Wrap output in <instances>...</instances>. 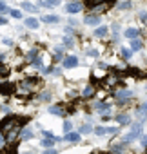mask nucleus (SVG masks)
Segmentation results:
<instances>
[{"label":"nucleus","instance_id":"obj_2","mask_svg":"<svg viewBox=\"0 0 147 154\" xmlns=\"http://www.w3.org/2000/svg\"><path fill=\"white\" fill-rule=\"evenodd\" d=\"M140 131H142V123H133V127H131V132H127V134L123 136V141H125V143H129V141H134L136 138L140 136Z\"/></svg>","mask_w":147,"mask_h":154},{"label":"nucleus","instance_id":"obj_28","mask_svg":"<svg viewBox=\"0 0 147 154\" xmlns=\"http://www.w3.org/2000/svg\"><path fill=\"white\" fill-rule=\"evenodd\" d=\"M64 45H66V47H73V45H75V40L69 38V36H67V38H64Z\"/></svg>","mask_w":147,"mask_h":154},{"label":"nucleus","instance_id":"obj_31","mask_svg":"<svg viewBox=\"0 0 147 154\" xmlns=\"http://www.w3.org/2000/svg\"><path fill=\"white\" fill-rule=\"evenodd\" d=\"M122 145H123V143H118V145L114 143V145L111 147V150H116V152H122V150H125V147H122Z\"/></svg>","mask_w":147,"mask_h":154},{"label":"nucleus","instance_id":"obj_24","mask_svg":"<svg viewBox=\"0 0 147 154\" xmlns=\"http://www.w3.org/2000/svg\"><path fill=\"white\" fill-rule=\"evenodd\" d=\"M86 53H87V56H93V58H98L100 56V53L96 49H86Z\"/></svg>","mask_w":147,"mask_h":154},{"label":"nucleus","instance_id":"obj_21","mask_svg":"<svg viewBox=\"0 0 147 154\" xmlns=\"http://www.w3.org/2000/svg\"><path fill=\"white\" fill-rule=\"evenodd\" d=\"M122 56H123L125 60H131V58H133V51H131V49H122Z\"/></svg>","mask_w":147,"mask_h":154},{"label":"nucleus","instance_id":"obj_34","mask_svg":"<svg viewBox=\"0 0 147 154\" xmlns=\"http://www.w3.org/2000/svg\"><path fill=\"white\" fill-rule=\"evenodd\" d=\"M140 20H142V22L147 26V13H145V11H142V13H140Z\"/></svg>","mask_w":147,"mask_h":154},{"label":"nucleus","instance_id":"obj_33","mask_svg":"<svg viewBox=\"0 0 147 154\" xmlns=\"http://www.w3.org/2000/svg\"><path fill=\"white\" fill-rule=\"evenodd\" d=\"M9 11H11V9H9L4 2H0V13H9Z\"/></svg>","mask_w":147,"mask_h":154},{"label":"nucleus","instance_id":"obj_4","mask_svg":"<svg viewBox=\"0 0 147 154\" xmlns=\"http://www.w3.org/2000/svg\"><path fill=\"white\" fill-rule=\"evenodd\" d=\"M114 132H118V129H116V127H103V125H100V127H96V129H94V134H96V136L114 134Z\"/></svg>","mask_w":147,"mask_h":154},{"label":"nucleus","instance_id":"obj_22","mask_svg":"<svg viewBox=\"0 0 147 154\" xmlns=\"http://www.w3.org/2000/svg\"><path fill=\"white\" fill-rule=\"evenodd\" d=\"M82 94L86 96V98H89V96H93V94H94V89L89 85V87H86V89H83V92H82Z\"/></svg>","mask_w":147,"mask_h":154},{"label":"nucleus","instance_id":"obj_32","mask_svg":"<svg viewBox=\"0 0 147 154\" xmlns=\"http://www.w3.org/2000/svg\"><path fill=\"white\" fill-rule=\"evenodd\" d=\"M24 138H26V140H31V138H33V131L26 129V131H24Z\"/></svg>","mask_w":147,"mask_h":154},{"label":"nucleus","instance_id":"obj_1","mask_svg":"<svg viewBox=\"0 0 147 154\" xmlns=\"http://www.w3.org/2000/svg\"><path fill=\"white\" fill-rule=\"evenodd\" d=\"M38 84H40L38 78H27V80H24V82H20L18 87H20V91H22V92H31V91H35V85H38Z\"/></svg>","mask_w":147,"mask_h":154},{"label":"nucleus","instance_id":"obj_42","mask_svg":"<svg viewBox=\"0 0 147 154\" xmlns=\"http://www.w3.org/2000/svg\"><path fill=\"white\" fill-rule=\"evenodd\" d=\"M2 60H4V55H2V53H0V62H2Z\"/></svg>","mask_w":147,"mask_h":154},{"label":"nucleus","instance_id":"obj_14","mask_svg":"<svg viewBox=\"0 0 147 154\" xmlns=\"http://www.w3.org/2000/svg\"><path fill=\"white\" fill-rule=\"evenodd\" d=\"M22 7L26 9V11H31V13H38V7L33 6V4H29V2H22Z\"/></svg>","mask_w":147,"mask_h":154},{"label":"nucleus","instance_id":"obj_38","mask_svg":"<svg viewBox=\"0 0 147 154\" xmlns=\"http://www.w3.org/2000/svg\"><path fill=\"white\" fill-rule=\"evenodd\" d=\"M2 42H4L6 45H13V42H11V40H9V38H4V40H2Z\"/></svg>","mask_w":147,"mask_h":154},{"label":"nucleus","instance_id":"obj_10","mask_svg":"<svg viewBox=\"0 0 147 154\" xmlns=\"http://www.w3.org/2000/svg\"><path fill=\"white\" fill-rule=\"evenodd\" d=\"M24 24H26V27H29V29H38V24H40V22H38L36 18H27Z\"/></svg>","mask_w":147,"mask_h":154},{"label":"nucleus","instance_id":"obj_5","mask_svg":"<svg viewBox=\"0 0 147 154\" xmlns=\"http://www.w3.org/2000/svg\"><path fill=\"white\" fill-rule=\"evenodd\" d=\"M13 91H15V84H9V82H6V84H0V94L9 96Z\"/></svg>","mask_w":147,"mask_h":154},{"label":"nucleus","instance_id":"obj_40","mask_svg":"<svg viewBox=\"0 0 147 154\" xmlns=\"http://www.w3.org/2000/svg\"><path fill=\"white\" fill-rule=\"evenodd\" d=\"M142 145H143V147L147 145V134H145V136H142Z\"/></svg>","mask_w":147,"mask_h":154},{"label":"nucleus","instance_id":"obj_17","mask_svg":"<svg viewBox=\"0 0 147 154\" xmlns=\"http://www.w3.org/2000/svg\"><path fill=\"white\" fill-rule=\"evenodd\" d=\"M125 36H127V38H136V36H138V29H136V27L127 29V31H125Z\"/></svg>","mask_w":147,"mask_h":154},{"label":"nucleus","instance_id":"obj_3","mask_svg":"<svg viewBox=\"0 0 147 154\" xmlns=\"http://www.w3.org/2000/svg\"><path fill=\"white\" fill-rule=\"evenodd\" d=\"M114 98L118 100V104H125V100L133 98V91H129V89H122V91H116V92H114Z\"/></svg>","mask_w":147,"mask_h":154},{"label":"nucleus","instance_id":"obj_41","mask_svg":"<svg viewBox=\"0 0 147 154\" xmlns=\"http://www.w3.org/2000/svg\"><path fill=\"white\" fill-rule=\"evenodd\" d=\"M4 141H6V138H4V132L0 131V143H4Z\"/></svg>","mask_w":147,"mask_h":154},{"label":"nucleus","instance_id":"obj_7","mask_svg":"<svg viewBox=\"0 0 147 154\" xmlns=\"http://www.w3.org/2000/svg\"><path fill=\"white\" fill-rule=\"evenodd\" d=\"M82 7H83V6H82L80 2H71V4H67L66 9H67V13H80Z\"/></svg>","mask_w":147,"mask_h":154},{"label":"nucleus","instance_id":"obj_39","mask_svg":"<svg viewBox=\"0 0 147 154\" xmlns=\"http://www.w3.org/2000/svg\"><path fill=\"white\" fill-rule=\"evenodd\" d=\"M6 24H7V20L4 16H0V26H6Z\"/></svg>","mask_w":147,"mask_h":154},{"label":"nucleus","instance_id":"obj_11","mask_svg":"<svg viewBox=\"0 0 147 154\" xmlns=\"http://www.w3.org/2000/svg\"><path fill=\"white\" fill-rule=\"evenodd\" d=\"M66 140L71 141V143H78V141H80V134H78V132H67Z\"/></svg>","mask_w":147,"mask_h":154},{"label":"nucleus","instance_id":"obj_27","mask_svg":"<svg viewBox=\"0 0 147 154\" xmlns=\"http://www.w3.org/2000/svg\"><path fill=\"white\" fill-rule=\"evenodd\" d=\"M143 114H147V101L142 104V107L138 109V116H143Z\"/></svg>","mask_w":147,"mask_h":154},{"label":"nucleus","instance_id":"obj_30","mask_svg":"<svg viewBox=\"0 0 147 154\" xmlns=\"http://www.w3.org/2000/svg\"><path fill=\"white\" fill-rule=\"evenodd\" d=\"M9 15H11L13 18H22V13H20L18 9H11V11H9Z\"/></svg>","mask_w":147,"mask_h":154},{"label":"nucleus","instance_id":"obj_6","mask_svg":"<svg viewBox=\"0 0 147 154\" xmlns=\"http://www.w3.org/2000/svg\"><path fill=\"white\" fill-rule=\"evenodd\" d=\"M76 65H78V58H76V56H66V60H64V67L73 69V67H76Z\"/></svg>","mask_w":147,"mask_h":154},{"label":"nucleus","instance_id":"obj_19","mask_svg":"<svg viewBox=\"0 0 147 154\" xmlns=\"http://www.w3.org/2000/svg\"><path fill=\"white\" fill-rule=\"evenodd\" d=\"M60 4V0H46V2H40V6H44V7H55Z\"/></svg>","mask_w":147,"mask_h":154},{"label":"nucleus","instance_id":"obj_36","mask_svg":"<svg viewBox=\"0 0 147 154\" xmlns=\"http://www.w3.org/2000/svg\"><path fill=\"white\" fill-rule=\"evenodd\" d=\"M36 53H38L36 49H31V51H29V55H27V58H35V56H36Z\"/></svg>","mask_w":147,"mask_h":154},{"label":"nucleus","instance_id":"obj_37","mask_svg":"<svg viewBox=\"0 0 147 154\" xmlns=\"http://www.w3.org/2000/svg\"><path fill=\"white\" fill-rule=\"evenodd\" d=\"M40 98H42V100H49V98H51V92H44Z\"/></svg>","mask_w":147,"mask_h":154},{"label":"nucleus","instance_id":"obj_29","mask_svg":"<svg viewBox=\"0 0 147 154\" xmlns=\"http://www.w3.org/2000/svg\"><path fill=\"white\" fill-rule=\"evenodd\" d=\"M31 65H33V67H44V65H42V58H33Z\"/></svg>","mask_w":147,"mask_h":154},{"label":"nucleus","instance_id":"obj_15","mask_svg":"<svg viewBox=\"0 0 147 154\" xmlns=\"http://www.w3.org/2000/svg\"><path fill=\"white\" fill-rule=\"evenodd\" d=\"M140 49H142V42L136 40V38H133L131 40V51H140Z\"/></svg>","mask_w":147,"mask_h":154},{"label":"nucleus","instance_id":"obj_20","mask_svg":"<svg viewBox=\"0 0 147 154\" xmlns=\"http://www.w3.org/2000/svg\"><path fill=\"white\" fill-rule=\"evenodd\" d=\"M9 75V67L7 65H2V64H0V78H6Z\"/></svg>","mask_w":147,"mask_h":154},{"label":"nucleus","instance_id":"obj_18","mask_svg":"<svg viewBox=\"0 0 147 154\" xmlns=\"http://www.w3.org/2000/svg\"><path fill=\"white\" fill-rule=\"evenodd\" d=\"M49 112H51V114H56V116H64V111H62V107H56V105L49 107Z\"/></svg>","mask_w":147,"mask_h":154},{"label":"nucleus","instance_id":"obj_13","mask_svg":"<svg viewBox=\"0 0 147 154\" xmlns=\"http://www.w3.org/2000/svg\"><path fill=\"white\" fill-rule=\"evenodd\" d=\"M94 107H96L100 112L103 111V112H107L109 109H111V104H103V101H98V104H94Z\"/></svg>","mask_w":147,"mask_h":154},{"label":"nucleus","instance_id":"obj_26","mask_svg":"<svg viewBox=\"0 0 147 154\" xmlns=\"http://www.w3.org/2000/svg\"><path fill=\"white\" fill-rule=\"evenodd\" d=\"M129 7H131V2H129V0H127V2H122V4H118V6H116L118 11H122V9H129Z\"/></svg>","mask_w":147,"mask_h":154},{"label":"nucleus","instance_id":"obj_9","mask_svg":"<svg viewBox=\"0 0 147 154\" xmlns=\"http://www.w3.org/2000/svg\"><path fill=\"white\" fill-rule=\"evenodd\" d=\"M83 22H86L87 26H98V24H100V16H98V15L86 16V18H83Z\"/></svg>","mask_w":147,"mask_h":154},{"label":"nucleus","instance_id":"obj_16","mask_svg":"<svg viewBox=\"0 0 147 154\" xmlns=\"http://www.w3.org/2000/svg\"><path fill=\"white\" fill-rule=\"evenodd\" d=\"M94 35H96V36H106V35H107V27H106V26L96 27V29H94Z\"/></svg>","mask_w":147,"mask_h":154},{"label":"nucleus","instance_id":"obj_12","mask_svg":"<svg viewBox=\"0 0 147 154\" xmlns=\"http://www.w3.org/2000/svg\"><path fill=\"white\" fill-rule=\"evenodd\" d=\"M114 118H116V121L120 123V125H125V123L131 121V116L129 114H118V116H114Z\"/></svg>","mask_w":147,"mask_h":154},{"label":"nucleus","instance_id":"obj_8","mask_svg":"<svg viewBox=\"0 0 147 154\" xmlns=\"http://www.w3.org/2000/svg\"><path fill=\"white\" fill-rule=\"evenodd\" d=\"M42 22H46V24H56V22H60V18H58V15H42Z\"/></svg>","mask_w":147,"mask_h":154},{"label":"nucleus","instance_id":"obj_25","mask_svg":"<svg viewBox=\"0 0 147 154\" xmlns=\"http://www.w3.org/2000/svg\"><path fill=\"white\" fill-rule=\"evenodd\" d=\"M42 147H51V145H55V140H51V138H47V140H42V143H40Z\"/></svg>","mask_w":147,"mask_h":154},{"label":"nucleus","instance_id":"obj_23","mask_svg":"<svg viewBox=\"0 0 147 154\" xmlns=\"http://www.w3.org/2000/svg\"><path fill=\"white\" fill-rule=\"evenodd\" d=\"M80 132H82V134H89V132H93V127L89 125V123H87V125H82L80 127Z\"/></svg>","mask_w":147,"mask_h":154},{"label":"nucleus","instance_id":"obj_35","mask_svg":"<svg viewBox=\"0 0 147 154\" xmlns=\"http://www.w3.org/2000/svg\"><path fill=\"white\" fill-rule=\"evenodd\" d=\"M71 129H73V123H71V121H66V123H64V131H67V132H69Z\"/></svg>","mask_w":147,"mask_h":154}]
</instances>
